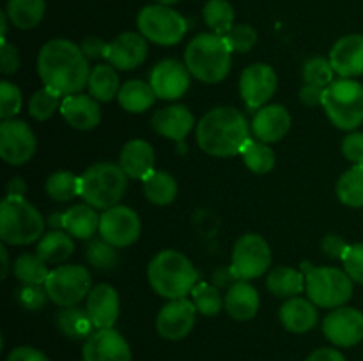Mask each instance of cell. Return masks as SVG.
<instances>
[{"instance_id":"cell-49","label":"cell","mask_w":363,"mask_h":361,"mask_svg":"<svg viewBox=\"0 0 363 361\" xmlns=\"http://www.w3.org/2000/svg\"><path fill=\"white\" fill-rule=\"evenodd\" d=\"M344 158L350 159L353 165H363V133L362 131H351L346 134L340 145Z\"/></svg>"},{"instance_id":"cell-54","label":"cell","mask_w":363,"mask_h":361,"mask_svg":"<svg viewBox=\"0 0 363 361\" xmlns=\"http://www.w3.org/2000/svg\"><path fill=\"white\" fill-rule=\"evenodd\" d=\"M323 99H325V88L318 87V85L305 84L303 87L300 88V101L303 103L305 106H323Z\"/></svg>"},{"instance_id":"cell-27","label":"cell","mask_w":363,"mask_h":361,"mask_svg":"<svg viewBox=\"0 0 363 361\" xmlns=\"http://www.w3.org/2000/svg\"><path fill=\"white\" fill-rule=\"evenodd\" d=\"M259 292L247 280H238L225 294V310L234 321L245 322L254 319L259 311Z\"/></svg>"},{"instance_id":"cell-59","label":"cell","mask_w":363,"mask_h":361,"mask_svg":"<svg viewBox=\"0 0 363 361\" xmlns=\"http://www.w3.org/2000/svg\"><path fill=\"white\" fill-rule=\"evenodd\" d=\"M46 223L52 227V230H62L64 229V212H60V214H52Z\"/></svg>"},{"instance_id":"cell-43","label":"cell","mask_w":363,"mask_h":361,"mask_svg":"<svg viewBox=\"0 0 363 361\" xmlns=\"http://www.w3.org/2000/svg\"><path fill=\"white\" fill-rule=\"evenodd\" d=\"M85 258L92 268L99 269V271H110L119 265L121 257L116 246H112L106 241H92L85 250Z\"/></svg>"},{"instance_id":"cell-3","label":"cell","mask_w":363,"mask_h":361,"mask_svg":"<svg viewBox=\"0 0 363 361\" xmlns=\"http://www.w3.org/2000/svg\"><path fill=\"white\" fill-rule=\"evenodd\" d=\"M197 278L195 265L177 250L160 251L147 265V280L152 290L169 301L191 294L199 283Z\"/></svg>"},{"instance_id":"cell-32","label":"cell","mask_w":363,"mask_h":361,"mask_svg":"<svg viewBox=\"0 0 363 361\" xmlns=\"http://www.w3.org/2000/svg\"><path fill=\"white\" fill-rule=\"evenodd\" d=\"M73 250L74 243L69 234L62 232V230H52L38 241L35 253L46 264H62L73 255Z\"/></svg>"},{"instance_id":"cell-9","label":"cell","mask_w":363,"mask_h":361,"mask_svg":"<svg viewBox=\"0 0 363 361\" xmlns=\"http://www.w3.org/2000/svg\"><path fill=\"white\" fill-rule=\"evenodd\" d=\"M137 28L147 41L160 46H174L181 42L188 30V23L183 14L169 6L142 7L137 16Z\"/></svg>"},{"instance_id":"cell-15","label":"cell","mask_w":363,"mask_h":361,"mask_svg":"<svg viewBox=\"0 0 363 361\" xmlns=\"http://www.w3.org/2000/svg\"><path fill=\"white\" fill-rule=\"evenodd\" d=\"M197 319L194 301L186 297L170 299L156 315V331L165 340H183L190 335Z\"/></svg>"},{"instance_id":"cell-61","label":"cell","mask_w":363,"mask_h":361,"mask_svg":"<svg viewBox=\"0 0 363 361\" xmlns=\"http://www.w3.org/2000/svg\"><path fill=\"white\" fill-rule=\"evenodd\" d=\"M155 2L160 4V6H169V7H172L174 4L181 2V0H155Z\"/></svg>"},{"instance_id":"cell-5","label":"cell","mask_w":363,"mask_h":361,"mask_svg":"<svg viewBox=\"0 0 363 361\" xmlns=\"http://www.w3.org/2000/svg\"><path fill=\"white\" fill-rule=\"evenodd\" d=\"M46 222L25 197H6L0 202V237L4 244L27 246L45 236Z\"/></svg>"},{"instance_id":"cell-12","label":"cell","mask_w":363,"mask_h":361,"mask_svg":"<svg viewBox=\"0 0 363 361\" xmlns=\"http://www.w3.org/2000/svg\"><path fill=\"white\" fill-rule=\"evenodd\" d=\"M142 232V223L137 212L128 205H113L101 212L99 236L116 248H126L137 243Z\"/></svg>"},{"instance_id":"cell-57","label":"cell","mask_w":363,"mask_h":361,"mask_svg":"<svg viewBox=\"0 0 363 361\" xmlns=\"http://www.w3.org/2000/svg\"><path fill=\"white\" fill-rule=\"evenodd\" d=\"M6 191L9 197H23L27 193V183H25L21 177H13V179L7 183Z\"/></svg>"},{"instance_id":"cell-22","label":"cell","mask_w":363,"mask_h":361,"mask_svg":"<svg viewBox=\"0 0 363 361\" xmlns=\"http://www.w3.org/2000/svg\"><path fill=\"white\" fill-rule=\"evenodd\" d=\"M252 134L264 144H275L282 140L291 130V115L286 106L266 105L255 112L252 119Z\"/></svg>"},{"instance_id":"cell-17","label":"cell","mask_w":363,"mask_h":361,"mask_svg":"<svg viewBox=\"0 0 363 361\" xmlns=\"http://www.w3.org/2000/svg\"><path fill=\"white\" fill-rule=\"evenodd\" d=\"M190 78L191 73L188 71L186 64H181L179 60L174 59H165L152 67L149 84H151L156 98L170 101V99H179L181 96H184V92L190 87Z\"/></svg>"},{"instance_id":"cell-29","label":"cell","mask_w":363,"mask_h":361,"mask_svg":"<svg viewBox=\"0 0 363 361\" xmlns=\"http://www.w3.org/2000/svg\"><path fill=\"white\" fill-rule=\"evenodd\" d=\"M266 287L273 296L282 299L298 297L305 290V275L291 265H279L269 271Z\"/></svg>"},{"instance_id":"cell-56","label":"cell","mask_w":363,"mask_h":361,"mask_svg":"<svg viewBox=\"0 0 363 361\" xmlns=\"http://www.w3.org/2000/svg\"><path fill=\"white\" fill-rule=\"evenodd\" d=\"M213 282L216 283L215 287H233L234 283L238 282V276L234 275V271H233V268H220V269H216L215 273H213Z\"/></svg>"},{"instance_id":"cell-34","label":"cell","mask_w":363,"mask_h":361,"mask_svg":"<svg viewBox=\"0 0 363 361\" xmlns=\"http://www.w3.org/2000/svg\"><path fill=\"white\" fill-rule=\"evenodd\" d=\"M57 328L60 329L62 335H66L67 338L73 340H82L89 338L92 335V324L91 317H89L87 310H82L80 306H67L57 314Z\"/></svg>"},{"instance_id":"cell-50","label":"cell","mask_w":363,"mask_h":361,"mask_svg":"<svg viewBox=\"0 0 363 361\" xmlns=\"http://www.w3.org/2000/svg\"><path fill=\"white\" fill-rule=\"evenodd\" d=\"M20 64L21 60L16 46L4 39L2 45H0V71H2V74H6V76L14 74L20 69Z\"/></svg>"},{"instance_id":"cell-25","label":"cell","mask_w":363,"mask_h":361,"mask_svg":"<svg viewBox=\"0 0 363 361\" xmlns=\"http://www.w3.org/2000/svg\"><path fill=\"white\" fill-rule=\"evenodd\" d=\"M195 126V117L186 106L170 105L152 115V127L162 137L181 142Z\"/></svg>"},{"instance_id":"cell-40","label":"cell","mask_w":363,"mask_h":361,"mask_svg":"<svg viewBox=\"0 0 363 361\" xmlns=\"http://www.w3.org/2000/svg\"><path fill=\"white\" fill-rule=\"evenodd\" d=\"M45 190L52 200L69 202L74 197H80V177L66 172V170H60L46 179Z\"/></svg>"},{"instance_id":"cell-18","label":"cell","mask_w":363,"mask_h":361,"mask_svg":"<svg viewBox=\"0 0 363 361\" xmlns=\"http://www.w3.org/2000/svg\"><path fill=\"white\" fill-rule=\"evenodd\" d=\"M84 361H131V349L126 338L113 328L92 333L82 349Z\"/></svg>"},{"instance_id":"cell-38","label":"cell","mask_w":363,"mask_h":361,"mask_svg":"<svg viewBox=\"0 0 363 361\" xmlns=\"http://www.w3.org/2000/svg\"><path fill=\"white\" fill-rule=\"evenodd\" d=\"M337 197L347 207H363V165H353L340 176Z\"/></svg>"},{"instance_id":"cell-7","label":"cell","mask_w":363,"mask_h":361,"mask_svg":"<svg viewBox=\"0 0 363 361\" xmlns=\"http://www.w3.org/2000/svg\"><path fill=\"white\" fill-rule=\"evenodd\" d=\"M323 108L333 126L354 131L363 124V85L353 78L333 80L325 88Z\"/></svg>"},{"instance_id":"cell-11","label":"cell","mask_w":363,"mask_h":361,"mask_svg":"<svg viewBox=\"0 0 363 361\" xmlns=\"http://www.w3.org/2000/svg\"><path fill=\"white\" fill-rule=\"evenodd\" d=\"M272 265V250L268 241L259 234H245L233 248V268L238 280H255Z\"/></svg>"},{"instance_id":"cell-41","label":"cell","mask_w":363,"mask_h":361,"mask_svg":"<svg viewBox=\"0 0 363 361\" xmlns=\"http://www.w3.org/2000/svg\"><path fill=\"white\" fill-rule=\"evenodd\" d=\"M191 301L199 314L206 317H215L225 308V297L218 290V287L211 285L208 282H201L191 290Z\"/></svg>"},{"instance_id":"cell-28","label":"cell","mask_w":363,"mask_h":361,"mask_svg":"<svg viewBox=\"0 0 363 361\" xmlns=\"http://www.w3.org/2000/svg\"><path fill=\"white\" fill-rule=\"evenodd\" d=\"M99 218L92 205L78 204L64 212V230L77 239H91L99 230Z\"/></svg>"},{"instance_id":"cell-36","label":"cell","mask_w":363,"mask_h":361,"mask_svg":"<svg viewBox=\"0 0 363 361\" xmlns=\"http://www.w3.org/2000/svg\"><path fill=\"white\" fill-rule=\"evenodd\" d=\"M241 158H243L245 166H247L250 172L257 173V176H264V173L272 172L273 166H275L277 158L273 149L269 147V144L257 140V138H250L247 144L241 149Z\"/></svg>"},{"instance_id":"cell-42","label":"cell","mask_w":363,"mask_h":361,"mask_svg":"<svg viewBox=\"0 0 363 361\" xmlns=\"http://www.w3.org/2000/svg\"><path fill=\"white\" fill-rule=\"evenodd\" d=\"M60 92L53 91L50 87L39 88L38 92H34V96L28 101V113H30L32 119L39 120V122H45L48 120L53 113L57 112V108H60Z\"/></svg>"},{"instance_id":"cell-2","label":"cell","mask_w":363,"mask_h":361,"mask_svg":"<svg viewBox=\"0 0 363 361\" xmlns=\"http://www.w3.org/2000/svg\"><path fill=\"white\" fill-rule=\"evenodd\" d=\"M250 124L234 106H218L209 110L195 127L199 147L215 158H230L240 154L243 145L250 140Z\"/></svg>"},{"instance_id":"cell-45","label":"cell","mask_w":363,"mask_h":361,"mask_svg":"<svg viewBox=\"0 0 363 361\" xmlns=\"http://www.w3.org/2000/svg\"><path fill=\"white\" fill-rule=\"evenodd\" d=\"M223 39L233 53H248L257 45V32L248 23H234Z\"/></svg>"},{"instance_id":"cell-60","label":"cell","mask_w":363,"mask_h":361,"mask_svg":"<svg viewBox=\"0 0 363 361\" xmlns=\"http://www.w3.org/2000/svg\"><path fill=\"white\" fill-rule=\"evenodd\" d=\"M9 16H7V13L4 11V13H0V25H2V41L6 39L7 35V27H9Z\"/></svg>"},{"instance_id":"cell-51","label":"cell","mask_w":363,"mask_h":361,"mask_svg":"<svg viewBox=\"0 0 363 361\" xmlns=\"http://www.w3.org/2000/svg\"><path fill=\"white\" fill-rule=\"evenodd\" d=\"M347 248H350V244L344 241L342 236H337V234H328V236L323 237L321 241L323 255L332 258V260H342Z\"/></svg>"},{"instance_id":"cell-13","label":"cell","mask_w":363,"mask_h":361,"mask_svg":"<svg viewBox=\"0 0 363 361\" xmlns=\"http://www.w3.org/2000/svg\"><path fill=\"white\" fill-rule=\"evenodd\" d=\"M34 131L27 122L18 119H7L0 124V158L14 166L25 165L35 154Z\"/></svg>"},{"instance_id":"cell-35","label":"cell","mask_w":363,"mask_h":361,"mask_svg":"<svg viewBox=\"0 0 363 361\" xmlns=\"http://www.w3.org/2000/svg\"><path fill=\"white\" fill-rule=\"evenodd\" d=\"M144 195L151 204L155 205H169L177 197V183L170 173L155 172L145 177L144 180Z\"/></svg>"},{"instance_id":"cell-37","label":"cell","mask_w":363,"mask_h":361,"mask_svg":"<svg viewBox=\"0 0 363 361\" xmlns=\"http://www.w3.org/2000/svg\"><path fill=\"white\" fill-rule=\"evenodd\" d=\"M14 276L21 285H45L50 271L38 253H21L14 260Z\"/></svg>"},{"instance_id":"cell-19","label":"cell","mask_w":363,"mask_h":361,"mask_svg":"<svg viewBox=\"0 0 363 361\" xmlns=\"http://www.w3.org/2000/svg\"><path fill=\"white\" fill-rule=\"evenodd\" d=\"M147 39L140 32H123L112 42H108L106 60L116 69H137L147 59Z\"/></svg>"},{"instance_id":"cell-55","label":"cell","mask_w":363,"mask_h":361,"mask_svg":"<svg viewBox=\"0 0 363 361\" xmlns=\"http://www.w3.org/2000/svg\"><path fill=\"white\" fill-rule=\"evenodd\" d=\"M307 361H346V357L340 354V350L333 349V347H321V349L314 350Z\"/></svg>"},{"instance_id":"cell-21","label":"cell","mask_w":363,"mask_h":361,"mask_svg":"<svg viewBox=\"0 0 363 361\" xmlns=\"http://www.w3.org/2000/svg\"><path fill=\"white\" fill-rule=\"evenodd\" d=\"M330 62L340 78L363 74V35L350 34L340 38L330 50Z\"/></svg>"},{"instance_id":"cell-44","label":"cell","mask_w":363,"mask_h":361,"mask_svg":"<svg viewBox=\"0 0 363 361\" xmlns=\"http://www.w3.org/2000/svg\"><path fill=\"white\" fill-rule=\"evenodd\" d=\"M333 74H335V71H333L332 62L325 57H312L303 66L305 84L326 88L333 81Z\"/></svg>"},{"instance_id":"cell-53","label":"cell","mask_w":363,"mask_h":361,"mask_svg":"<svg viewBox=\"0 0 363 361\" xmlns=\"http://www.w3.org/2000/svg\"><path fill=\"white\" fill-rule=\"evenodd\" d=\"M7 361H50L43 350L34 349L28 345L14 347L9 354H7Z\"/></svg>"},{"instance_id":"cell-47","label":"cell","mask_w":363,"mask_h":361,"mask_svg":"<svg viewBox=\"0 0 363 361\" xmlns=\"http://www.w3.org/2000/svg\"><path fill=\"white\" fill-rule=\"evenodd\" d=\"M342 265L354 283L363 285V243L350 244L342 258Z\"/></svg>"},{"instance_id":"cell-16","label":"cell","mask_w":363,"mask_h":361,"mask_svg":"<svg viewBox=\"0 0 363 361\" xmlns=\"http://www.w3.org/2000/svg\"><path fill=\"white\" fill-rule=\"evenodd\" d=\"M325 336L337 347H353L363 340V311L353 306H340L323 321Z\"/></svg>"},{"instance_id":"cell-31","label":"cell","mask_w":363,"mask_h":361,"mask_svg":"<svg viewBox=\"0 0 363 361\" xmlns=\"http://www.w3.org/2000/svg\"><path fill=\"white\" fill-rule=\"evenodd\" d=\"M117 101L126 112L142 113L151 108L156 101V94L152 91L151 84L142 80H128L121 85V91L117 94Z\"/></svg>"},{"instance_id":"cell-20","label":"cell","mask_w":363,"mask_h":361,"mask_svg":"<svg viewBox=\"0 0 363 361\" xmlns=\"http://www.w3.org/2000/svg\"><path fill=\"white\" fill-rule=\"evenodd\" d=\"M85 310L96 329L113 328L121 311L119 294L108 283H99V285L92 287L89 292Z\"/></svg>"},{"instance_id":"cell-24","label":"cell","mask_w":363,"mask_h":361,"mask_svg":"<svg viewBox=\"0 0 363 361\" xmlns=\"http://www.w3.org/2000/svg\"><path fill=\"white\" fill-rule=\"evenodd\" d=\"M119 165L130 179L144 180L145 177L155 172V149L149 142L142 140V138H133L121 151Z\"/></svg>"},{"instance_id":"cell-8","label":"cell","mask_w":363,"mask_h":361,"mask_svg":"<svg viewBox=\"0 0 363 361\" xmlns=\"http://www.w3.org/2000/svg\"><path fill=\"white\" fill-rule=\"evenodd\" d=\"M353 280L339 268H314L305 275V290L315 306L335 308L344 306L353 296Z\"/></svg>"},{"instance_id":"cell-52","label":"cell","mask_w":363,"mask_h":361,"mask_svg":"<svg viewBox=\"0 0 363 361\" xmlns=\"http://www.w3.org/2000/svg\"><path fill=\"white\" fill-rule=\"evenodd\" d=\"M80 50L89 60H99L106 59V52H108V42L103 41L98 35H89V38L82 39Z\"/></svg>"},{"instance_id":"cell-23","label":"cell","mask_w":363,"mask_h":361,"mask_svg":"<svg viewBox=\"0 0 363 361\" xmlns=\"http://www.w3.org/2000/svg\"><path fill=\"white\" fill-rule=\"evenodd\" d=\"M60 115L71 127L80 131L94 130L101 122L99 101L85 94L66 96L60 105Z\"/></svg>"},{"instance_id":"cell-48","label":"cell","mask_w":363,"mask_h":361,"mask_svg":"<svg viewBox=\"0 0 363 361\" xmlns=\"http://www.w3.org/2000/svg\"><path fill=\"white\" fill-rule=\"evenodd\" d=\"M46 289H43V285H21L16 290V299L25 310L35 311L39 308L45 306L46 303Z\"/></svg>"},{"instance_id":"cell-46","label":"cell","mask_w":363,"mask_h":361,"mask_svg":"<svg viewBox=\"0 0 363 361\" xmlns=\"http://www.w3.org/2000/svg\"><path fill=\"white\" fill-rule=\"evenodd\" d=\"M23 105L21 92L13 81L2 80L0 81V119H14L18 115Z\"/></svg>"},{"instance_id":"cell-26","label":"cell","mask_w":363,"mask_h":361,"mask_svg":"<svg viewBox=\"0 0 363 361\" xmlns=\"http://www.w3.org/2000/svg\"><path fill=\"white\" fill-rule=\"evenodd\" d=\"M279 319L287 331L301 335V333L311 331L318 324L319 314L311 299H303V297L298 296L291 297L280 306Z\"/></svg>"},{"instance_id":"cell-39","label":"cell","mask_w":363,"mask_h":361,"mask_svg":"<svg viewBox=\"0 0 363 361\" xmlns=\"http://www.w3.org/2000/svg\"><path fill=\"white\" fill-rule=\"evenodd\" d=\"M202 18L213 34L225 35L234 27V7L227 0H208L202 9Z\"/></svg>"},{"instance_id":"cell-6","label":"cell","mask_w":363,"mask_h":361,"mask_svg":"<svg viewBox=\"0 0 363 361\" xmlns=\"http://www.w3.org/2000/svg\"><path fill=\"white\" fill-rule=\"evenodd\" d=\"M128 179L121 165L96 163L80 176V197L94 209L113 207L128 190Z\"/></svg>"},{"instance_id":"cell-30","label":"cell","mask_w":363,"mask_h":361,"mask_svg":"<svg viewBox=\"0 0 363 361\" xmlns=\"http://www.w3.org/2000/svg\"><path fill=\"white\" fill-rule=\"evenodd\" d=\"M89 96L99 103H108L117 98L121 91L119 74L112 64H98L89 76Z\"/></svg>"},{"instance_id":"cell-33","label":"cell","mask_w":363,"mask_h":361,"mask_svg":"<svg viewBox=\"0 0 363 361\" xmlns=\"http://www.w3.org/2000/svg\"><path fill=\"white\" fill-rule=\"evenodd\" d=\"M6 13L14 27L30 30L45 18L46 0H7Z\"/></svg>"},{"instance_id":"cell-14","label":"cell","mask_w":363,"mask_h":361,"mask_svg":"<svg viewBox=\"0 0 363 361\" xmlns=\"http://www.w3.org/2000/svg\"><path fill=\"white\" fill-rule=\"evenodd\" d=\"M279 87L275 69L264 62H255L245 67L240 78V94L245 105L252 110H259L269 103Z\"/></svg>"},{"instance_id":"cell-58","label":"cell","mask_w":363,"mask_h":361,"mask_svg":"<svg viewBox=\"0 0 363 361\" xmlns=\"http://www.w3.org/2000/svg\"><path fill=\"white\" fill-rule=\"evenodd\" d=\"M0 258H2V280L7 278L9 275V251H7L6 244H0Z\"/></svg>"},{"instance_id":"cell-10","label":"cell","mask_w":363,"mask_h":361,"mask_svg":"<svg viewBox=\"0 0 363 361\" xmlns=\"http://www.w3.org/2000/svg\"><path fill=\"white\" fill-rule=\"evenodd\" d=\"M48 299L57 306H77L92 289L91 273L85 265L62 264L52 269L45 283Z\"/></svg>"},{"instance_id":"cell-4","label":"cell","mask_w":363,"mask_h":361,"mask_svg":"<svg viewBox=\"0 0 363 361\" xmlns=\"http://www.w3.org/2000/svg\"><path fill=\"white\" fill-rule=\"evenodd\" d=\"M233 52L223 35L202 32L195 35L184 52V64L191 76L204 84H220L225 80L233 62Z\"/></svg>"},{"instance_id":"cell-1","label":"cell","mask_w":363,"mask_h":361,"mask_svg":"<svg viewBox=\"0 0 363 361\" xmlns=\"http://www.w3.org/2000/svg\"><path fill=\"white\" fill-rule=\"evenodd\" d=\"M38 74L46 87L62 96H73L80 94L89 84L91 67L80 45L67 39H52L39 50Z\"/></svg>"}]
</instances>
